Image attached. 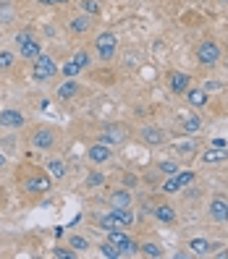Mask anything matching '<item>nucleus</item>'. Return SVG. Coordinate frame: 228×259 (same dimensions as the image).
<instances>
[{
	"label": "nucleus",
	"instance_id": "f257e3e1",
	"mask_svg": "<svg viewBox=\"0 0 228 259\" xmlns=\"http://www.w3.org/2000/svg\"><path fill=\"white\" fill-rule=\"evenodd\" d=\"M19 186L26 196H42L53 189V178H50V173H42L37 167H32V170L24 173V176L19 173Z\"/></svg>",
	"mask_w": 228,
	"mask_h": 259
},
{
	"label": "nucleus",
	"instance_id": "f03ea898",
	"mask_svg": "<svg viewBox=\"0 0 228 259\" xmlns=\"http://www.w3.org/2000/svg\"><path fill=\"white\" fill-rule=\"evenodd\" d=\"M220 58H223V50L215 39H202L200 42V48H197V63L200 66L212 68V66L220 63Z\"/></svg>",
	"mask_w": 228,
	"mask_h": 259
},
{
	"label": "nucleus",
	"instance_id": "7ed1b4c3",
	"mask_svg": "<svg viewBox=\"0 0 228 259\" xmlns=\"http://www.w3.org/2000/svg\"><path fill=\"white\" fill-rule=\"evenodd\" d=\"M126 139H129V128L121 123H105V128L97 136V142L108 144V147H121V144H126Z\"/></svg>",
	"mask_w": 228,
	"mask_h": 259
},
{
	"label": "nucleus",
	"instance_id": "20e7f679",
	"mask_svg": "<svg viewBox=\"0 0 228 259\" xmlns=\"http://www.w3.org/2000/svg\"><path fill=\"white\" fill-rule=\"evenodd\" d=\"M53 76H58V66H55V60L50 55H40L34 58V68H32V79L34 81H50Z\"/></svg>",
	"mask_w": 228,
	"mask_h": 259
},
{
	"label": "nucleus",
	"instance_id": "39448f33",
	"mask_svg": "<svg viewBox=\"0 0 228 259\" xmlns=\"http://www.w3.org/2000/svg\"><path fill=\"white\" fill-rule=\"evenodd\" d=\"M29 144H32L34 149H42V152H48L58 144V134L50 128V126H40L32 131V136H29Z\"/></svg>",
	"mask_w": 228,
	"mask_h": 259
},
{
	"label": "nucleus",
	"instance_id": "423d86ee",
	"mask_svg": "<svg viewBox=\"0 0 228 259\" xmlns=\"http://www.w3.org/2000/svg\"><path fill=\"white\" fill-rule=\"evenodd\" d=\"M116 48H118V39H116L113 32H100V34H97L95 50H97V58H100V60H113Z\"/></svg>",
	"mask_w": 228,
	"mask_h": 259
},
{
	"label": "nucleus",
	"instance_id": "0eeeda50",
	"mask_svg": "<svg viewBox=\"0 0 228 259\" xmlns=\"http://www.w3.org/2000/svg\"><path fill=\"white\" fill-rule=\"evenodd\" d=\"M87 157H89L92 165H105V162H110V157H113V147L102 144V142H95V144H89Z\"/></svg>",
	"mask_w": 228,
	"mask_h": 259
},
{
	"label": "nucleus",
	"instance_id": "6e6552de",
	"mask_svg": "<svg viewBox=\"0 0 228 259\" xmlns=\"http://www.w3.org/2000/svg\"><path fill=\"white\" fill-rule=\"evenodd\" d=\"M24 123H26V115H24V113L13 110V108H8V110H0V128L16 131V128H24Z\"/></svg>",
	"mask_w": 228,
	"mask_h": 259
},
{
	"label": "nucleus",
	"instance_id": "1a4fd4ad",
	"mask_svg": "<svg viewBox=\"0 0 228 259\" xmlns=\"http://www.w3.org/2000/svg\"><path fill=\"white\" fill-rule=\"evenodd\" d=\"M207 215H210L212 223H228V199H223V196H215V199H210Z\"/></svg>",
	"mask_w": 228,
	"mask_h": 259
},
{
	"label": "nucleus",
	"instance_id": "9d476101",
	"mask_svg": "<svg viewBox=\"0 0 228 259\" xmlns=\"http://www.w3.org/2000/svg\"><path fill=\"white\" fill-rule=\"evenodd\" d=\"M168 87L173 95H186V89L192 87V76L184 71H171L168 73Z\"/></svg>",
	"mask_w": 228,
	"mask_h": 259
},
{
	"label": "nucleus",
	"instance_id": "9b49d317",
	"mask_svg": "<svg viewBox=\"0 0 228 259\" xmlns=\"http://www.w3.org/2000/svg\"><path fill=\"white\" fill-rule=\"evenodd\" d=\"M139 139H142L147 147H163V144H165V134H163L158 126H142V128H139Z\"/></svg>",
	"mask_w": 228,
	"mask_h": 259
},
{
	"label": "nucleus",
	"instance_id": "f8f14e48",
	"mask_svg": "<svg viewBox=\"0 0 228 259\" xmlns=\"http://www.w3.org/2000/svg\"><path fill=\"white\" fill-rule=\"evenodd\" d=\"M45 170L50 173V178H53V181H63V178H66V173H68V165H66V160H63V157H50L48 162H45Z\"/></svg>",
	"mask_w": 228,
	"mask_h": 259
},
{
	"label": "nucleus",
	"instance_id": "ddd939ff",
	"mask_svg": "<svg viewBox=\"0 0 228 259\" xmlns=\"http://www.w3.org/2000/svg\"><path fill=\"white\" fill-rule=\"evenodd\" d=\"M152 215H155V218H158V223H163V225H173V223H176V209H173V204H168V202L155 204Z\"/></svg>",
	"mask_w": 228,
	"mask_h": 259
},
{
	"label": "nucleus",
	"instance_id": "4468645a",
	"mask_svg": "<svg viewBox=\"0 0 228 259\" xmlns=\"http://www.w3.org/2000/svg\"><path fill=\"white\" fill-rule=\"evenodd\" d=\"M19 53H21V58H26V60H34V58L42 55V42L34 39V37H29L26 42L19 45Z\"/></svg>",
	"mask_w": 228,
	"mask_h": 259
},
{
	"label": "nucleus",
	"instance_id": "2eb2a0df",
	"mask_svg": "<svg viewBox=\"0 0 228 259\" xmlns=\"http://www.w3.org/2000/svg\"><path fill=\"white\" fill-rule=\"evenodd\" d=\"M202 162H205V165H223V162H228V149L207 147V149L202 152Z\"/></svg>",
	"mask_w": 228,
	"mask_h": 259
},
{
	"label": "nucleus",
	"instance_id": "dca6fc26",
	"mask_svg": "<svg viewBox=\"0 0 228 259\" xmlns=\"http://www.w3.org/2000/svg\"><path fill=\"white\" fill-rule=\"evenodd\" d=\"M76 95H79V81H73V79L58 84V89H55V97H58L60 102H68V100H73Z\"/></svg>",
	"mask_w": 228,
	"mask_h": 259
},
{
	"label": "nucleus",
	"instance_id": "f3484780",
	"mask_svg": "<svg viewBox=\"0 0 228 259\" xmlns=\"http://www.w3.org/2000/svg\"><path fill=\"white\" fill-rule=\"evenodd\" d=\"M108 204L110 207H131L134 204V196H131L129 189H118V191H113L108 196Z\"/></svg>",
	"mask_w": 228,
	"mask_h": 259
},
{
	"label": "nucleus",
	"instance_id": "a211bd4d",
	"mask_svg": "<svg viewBox=\"0 0 228 259\" xmlns=\"http://www.w3.org/2000/svg\"><path fill=\"white\" fill-rule=\"evenodd\" d=\"M68 29H71L73 34L82 37V34H87L89 29H92V19H89L87 13H82V16H73V19L68 21Z\"/></svg>",
	"mask_w": 228,
	"mask_h": 259
},
{
	"label": "nucleus",
	"instance_id": "6ab92c4d",
	"mask_svg": "<svg viewBox=\"0 0 228 259\" xmlns=\"http://www.w3.org/2000/svg\"><path fill=\"white\" fill-rule=\"evenodd\" d=\"M97 225L102 228V231H126V225L118 220V215H116L113 209L108 212V215H102V218L97 220Z\"/></svg>",
	"mask_w": 228,
	"mask_h": 259
},
{
	"label": "nucleus",
	"instance_id": "aec40b11",
	"mask_svg": "<svg viewBox=\"0 0 228 259\" xmlns=\"http://www.w3.org/2000/svg\"><path fill=\"white\" fill-rule=\"evenodd\" d=\"M189 249H192V254H197V256H210L215 246H212L207 238H192V241H189Z\"/></svg>",
	"mask_w": 228,
	"mask_h": 259
},
{
	"label": "nucleus",
	"instance_id": "412c9836",
	"mask_svg": "<svg viewBox=\"0 0 228 259\" xmlns=\"http://www.w3.org/2000/svg\"><path fill=\"white\" fill-rule=\"evenodd\" d=\"M186 100H189V105H192V108H197V110H200V108H205V105L210 102L205 89H192V87L186 89Z\"/></svg>",
	"mask_w": 228,
	"mask_h": 259
},
{
	"label": "nucleus",
	"instance_id": "4be33fe9",
	"mask_svg": "<svg viewBox=\"0 0 228 259\" xmlns=\"http://www.w3.org/2000/svg\"><path fill=\"white\" fill-rule=\"evenodd\" d=\"M181 128H184L186 134H197L202 128V120H200V115H181Z\"/></svg>",
	"mask_w": 228,
	"mask_h": 259
},
{
	"label": "nucleus",
	"instance_id": "5701e85b",
	"mask_svg": "<svg viewBox=\"0 0 228 259\" xmlns=\"http://www.w3.org/2000/svg\"><path fill=\"white\" fill-rule=\"evenodd\" d=\"M139 254H144V256H149V259H160L165 251H163L160 243H155V241H144L142 246H139Z\"/></svg>",
	"mask_w": 228,
	"mask_h": 259
},
{
	"label": "nucleus",
	"instance_id": "b1692460",
	"mask_svg": "<svg viewBox=\"0 0 228 259\" xmlns=\"http://www.w3.org/2000/svg\"><path fill=\"white\" fill-rule=\"evenodd\" d=\"M79 8L87 16H100V0H79Z\"/></svg>",
	"mask_w": 228,
	"mask_h": 259
},
{
	"label": "nucleus",
	"instance_id": "393cba45",
	"mask_svg": "<svg viewBox=\"0 0 228 259\" xmlns=\"http://www.w3.org/2000/svg\"><path fill=\"white\" fill-rule=\"evenodd\" d=\"M113 212H116L118 220L124 223L126 228H131V225H134V212H131V207H113Z\"/></svg>",
	"mask_w": 228,
	"mask_h": 259
},
{
	"label": "nucleus",
	"instance_id": "a878e982",
	"mask_svg": "<svg viewBox=\"0 0 228 259\" xmlns=\"http://www.w3.org/2000/svg\"><path fill=\"white\" fill-rule=\"evenodd\" d=\"M173 149L184 157H194L197 155V142H181V144H173Z\"/></svg>",
	"mask_w": 228,
	"mask_h": 259
},
{
	"label": "nucleus",
	"instance_id": "bb28decb",
	"mask_svg": "<svg viewBox=\"0 0 228 259\" xmlns=\"http://www.w3.org/2000/svg\"><path fill=\"white\" fill-rule=\"evenodd\" d=\"M118 251H121V256H134L136 251H139V243L131 241V238H126L124 243H118Z\"/></svg>",
	"mask_w": 228,
	"mask_h": 259
},
{
	"label": "nucleus",
	"instance_id": "cd10ccee",
	"mask_svg": "<svg viewBox=\"0 0 228 259\" xmlns=\"http://www.w3.org/2000/svg\"><path fill=\"white\" fill-rule=\"evenodd\" d=\"M68 246H71L73 251H87V249H89V238H84V236H71V238H68Z\"/></svg>",
	"mask_w": 228,
	"mask_h": 259
},
{
	"label": "nucleus",
	"instance_id": "c85d7f7f",
	"mask_svg": "<svg viewBox=\"0 0 228 259\" xmlns=\"http://www.w3.org/2000/svg\"><path fill=\"white\" fill-rule=\"evenodd\" d=\"M100 254H102V256H108V259H121V251H118V246H113L110 241H105L102 246H100Z\"/></svg>",
	"mask_w": 228,
	"mask_h": 259
},
{
	"label": "nucleus",
	"instance_id": "c756f323",
	"mask_svg": "<svg viewBox=\"0 0 228 259\" xmlns=\"http://www.w3.org/2000/svg\"><path fill=\"white\" fill-rule=\"evenodd\" d=\"M71 60H73V63L79 66V68H89V63H92V60H89V53H87V50H76Z\"/></svg>",
	"mask_w": 228,
	"mask_h": 259
},
{
	"label": "nucleus",
	"instance_id": "7c9ffc66",
	"mask_svg": "<svg viewBox=\"0 0 228 259\" xmlns=\"http://www.w3.org/2000/svg\"><path fill=\"white\" fill-rule=\"evenodd\" d=\"M13 63H16V55H13L11 50H0V68L8 71Z\"/></svg>",
	"mask_w": 228,
	"mask_h": 259
},
{
	"label": "nucleus",
	"instance_id": "2f4dec72",
	"mask_svg": "<svg viewBox=\"0 0 228 259\" xmlns=\"http://www.w3.org/2000/svg\"><path fill=\"white\" fill-rule=\"evenodd\" d=\"M194 178H197V176H194L192 170H189V173H181V170H178V173H176V184H178V189H184V186L194 184Z\"/></svg>",
	"mask_w": 228,
	"mask_h": 259
},
{
	"label": "nucleus",
	"instance_id": "473e14b6",
	"mask_svg": "<svg viewBox=\"0 0 228 259\" xmlns=\"http://www.w3.org/2000/svg\"><path fill=\"white\" fill-rule=\"evenodd\" d=\"M102 184H105V176H102V173H89V176H87V186H89V189H100Z\"/></svg>",
	"mask_w": 228,
	"mask_h": 259
},
{
	"label": "nucleus",
	"instance_id": "72a5a7b5",
	"mask_svg": "<svg viewBox=\"0 0 228 259\" xmlns=\"http://www.w3.org/2000/svg\"><path fill=\"white\" fill-rule=\"evenodd\" d=\"M129 236H126V231H108V241L113 243V246H118V243H124Z\"/></svg>",
	"mask_w": 228,
	"mask_h": 259
},
{
	"label": "nucleus",
	"instance_id": "f704fd0d",
	"mask_svg": "<svg viewBox=\"0 0 228 259\" xmlns=\"http://www.w3.org/2000/svg\"><path fill=\"white\" fill-rule=\"evenodd\" d=\"M79 66H76L73 63V60H68V63H63V76H66V79H73V76H79Z\"/></svg>",
	"mask_w": 228,
	"mask_h": 259
},
{
	"label": "nucleus",
	"instance_id": "c9c22d12",
	"mask_svg": "<svg viewBox=\"0 0 228 259\" xmlns=\"http://www.w3.org/2000/svg\"><path fill=\"white\" fill-rule=\"evenodd\" d=\"M160 173H165V176H176V173H178V165L171 162V160H163V162H160Z\"/></svg>",
	"mask_w": 228,
	"mask_h": 259
},
{
	"label": "nucleus",
	"instance_id": "e433bc0d",
	"mask_svg": "<svg viewBox=\"0 0 228 259\" xmlns=\"http://www.w3.org/2000/svg\"><path fill=\"white\" fill-rule=\"evenodd\" d=\"M53 256H63V259H73L76 256V251L68 246V249H63V246H58V249H53Z\"/></svg>",
	"mask_w": 228,
	"mask_h": 259
},
{
	"label": "nucleus",
	"instance_id": "4c0bfd02",
	"mask_svg": "<svg viewBox=\"0 0 228 259\" xmlns=\"http://www.w3.org/2000/svg\"><path fill=\"white\" fill-rule=\"evenodd\" d=\"M220 87H223L220 81H215V79H212V81H205V87H202V89H205V92H218Z\"/></svg>",
	"mask_w": 228,
	"mask_h": 259
},
{
	"label": "nucleus",
	"instance_id": "58836bf2",
	"mask_svg": "<svg viewBox=\"0 0 228 259\" xmlns=\"http://www.w3.org/2000/svg\"><path fill=\"white\" fill-rule=\"evenodd\" d=\"M29 37H34L32 32H29V29H26V32H19V34H16V48H19V45H21V42H26Z\"/></svg>",
	"mask_w": 228,
	"mask_h": 259
},
{
	"label": "nucleus",
	"instance_id": "ea45409f",
	"mask_svg": "<svg viewBox=\"0 0 228 259\" xmlns=\"http://www.w3.org/2000/svg\"><path fill=\"white\" fill-rule=\"evenodd\" d=\"M210 147H218V149H228V142H225V139H220V136H218V139H212V142H210Z\"/></svg>",
	"mask_w": 228,
	"mask_h": 259
},
{
	"label": "nucleus",
	"instance_id": "a19ab883",
	"mask_svg": "<svg viewBox=\"0 0 228 259\" xmlns=\"http://www.w3.org/2000/svg\"><path fill=\"white\" fill-rule=\"evenodd\" d=\"M3 207H6V191L0 189V209H3Z\"/></svg>",
	"mask_w": 228,
	"mask_h": 259
},
{
	"label": "nucleus",
	"instance_id": "79ce46f5",
	"mask_svg": "<svg viewBox=\"0 0 228 259\" xmlns=\"http://www.w3.org/2000/svg\"><path fill=\"white\" fill-rule=\"evenodd\" d=\"M3 167H6V155L0 152V170H3Z\"/></svg>",
	"mask_w": 228,
	"mask_h": 259
},
{
	"label": "nucleus",
	"instance_id": "37998d69",
	"mask_svg": "<svg viewBox=\"0 0 228 259\" xmlns=\"http://www.w3.org/2000/svg\"><path fill=\"white\" fill-rule=\"evenodd\" d=\"M37 3H42V6H53V0H37Z\"/></svg>",
	"mask_w": 228,
	"mask_h": 259
},
{
	"label": "nucleus",
	"instance_id": "c03bdc74",
	"mask_svg": "<svg viewBox=\"0 0 228 259\" xmlns=\"http://www.w3.org/2000/svg\"><path fill=\"white\" fill-rule=\"evenodd\" d=\"M53 3H68V0H53Z\"/></svg>",
	"mask_w": 228,
	"mask_h": 259
},
{
	"label": "nucleus",
	"instance_id": "a18cd8bd",
	"mask_svg": "<svg viewBox=\"0 0 228 259\" xmlns=\"http://www.w3.org/2000/svg\"><path fill=\"white\" fill-rule=\"evenodd\" d=\"M225 66H228V55H225Z\"/></svg>",
	"mask_w": 228,
	"mask_h": 259
},
{
	"label": "nucleus",
	"instance_id": "49530a36",
	"mask_svg": "<svg viewBox=\"0 0 228 259\" xmlns=\"http://www.w3.org/2000/svg\"><path fill=\"white\" fill-rule=\"evenodd\" d=\"M223 3H228V0H223Z\"/></svg>",
	"mask_w": 228,
	"mask_h": 259
}]
</instances>
